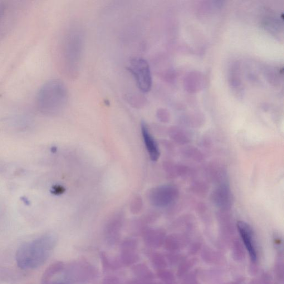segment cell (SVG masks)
I'll use <instances>...</instances> for the list:
<instances>
[{"mask_svg":"<svg viewBox=\"0 0 284 284\" xmlns=\"http://www.w3.org/2000/svg\"><path fill=\"white\" fill-rule=\"evenodd\" d=\"M4 13V6L2 4H0V21H1Z\"/></svg>","mask_w":284,"mask_h":284,"instance_id":"obj_20","label":"cell"},{"mask_svg":"<svg viewBox=\"0 0 284 284\" xmlns=\"http://www.w3.org/2000/svg\"><path fill=\"white\" fill-rule=\"evenodd\" d=\"M66 55L69 65L74 67L79 62L82 51V39L79 34L70 36L67 42Z\"/></svg>","mask_w":284,"mask_h":284,"instance_id":"obj_6","label":"cell"},{"mask_svg":"<svg viewBox=\"0 0 284 284\" xmlns=\"http://www.w3.org/2000/svg\"><path fill=\"white\" fill-rule=\"evenodd\" d=\"M140 258L137 251H121L120 262L122 265L129 267L138 262Z\"/></svg>","mask_w":284,"mask_h":284,"instance_id":"obj_12","label":"cell"},{"mask_svg":"<svg viewBox=\"0 0 284 284\" xmlns=\"http://www.w3.org/2000/svg\"><path fill=\"white\" fill-rule=\"evenodd\" d=\"M134 204L132 205V210H133V211L132 212H134L135 213H136L137 212H140V210H141V209L142 208V200L140 198V197L139 198H136L134 200Z\"/></svg>","mask_w":284,"mask_h":284,"instance_id":"obj_18","label":"cell"},{"mask_svg":"<svg viewBox=\"0 0 284 284\" xmlns=\"http://www.w3.org/2000/svg\"><path fill=\"white\" fill-rule=\"evenodd\" d=\"M123 223V217L122 215L117 214L106 224L104 236L106 242L109 246H114L120 241Z\"/></svg>","mask_w":284,"mask_h":284,"instance_id":"obj_5","label":"cell"},{"mask_svg":"<svg viewBox=\"0 0 284 284\" xmlns=\"http://www.w3.org/2000/svg\"><path fill=\"white\" fill-rule=\"evenodd\" d=\"M143 237L145 244L151 247H158L162 242L161 235L154 230H144Z\"/></svg>","mask_w":284,"mask_h":284,"instance_id":"obj_11","label":"cell"},{"mask_svg":"<svg viewBox=\"0 0 284 284\" xmlns=\"http://www.w3.org/2000/svg\"><path fill=\"white\" fill-rule=\"evenodd\" d=\"M65 284V283H59V284Z\"/></svg>","mask_w":284,"mask_h":284,"instance_id":"obj_21","label":"cell"},{"mask_svg":"<svg viewBox=\"0 0 284 284\" xmlns=\"http://www.w3.org/2000/svg\"><path fill=\"white\" fill-rule=\"evenodd\" d=\"M153 265L158 268H163L165 266V262L162 257L158 254H154L152 256Z\"/></svg>","mask_w":284,"mask_h":284,"instance_id":"obj_16","label":"cell"},{"mask_svg":"<svg viewBox=\"0 0 284 284\" xmlns=\"http://www.w3.org/2000/svg\"><path fill=\"white\" fill-rule=\"evenodd\" d=\"M121 281L119 278L116 276H107L102 281V284H120Z\"/></svg>","mask_w":284,"mask_h":284,"instance_id":"obj_17","label":"cell"},{"mask_svg":"<svg viewBox=\"0 0 284 284\" xmlns=\"http://www.w3.org/2000/svg\"><path fill=\"white\" fill-rule=\"evenodd\" d=\"M98 271L95 266L86 262H75L66 269L65 276L68 281L76 284L89 283L97 277Z\"/></svg>","mask_w":284,"mask_h":284,"instance_id":"obj_4","label":"cell"},{"mask_svg":"<svg viewBox=\"0 0 284 284\" xmlns=\"http://www.w3.org/2000/svg\"><path fill=\"white\" fill-rule=\"evenodd\" d=\"M126 284H149V282H145L136 279V280L131 281Z\"/></svg>","mask_w":284,"mask_h":284,"instance_id":"obj_19","label":"cell"},{"mask_svg":"<svg viewBox=\"0 0 284 284\" xmlns=\"http://www.w3.org/2000/svg\"><path fill=\"white\" fill-rule=\"evenodd\" d=\"M57 239L52 234H45L21 245L17 249V266L23 270H33L41 267L55 249Z\"/></svg>","mask_w":284,"mask_h":284,"instance_id":"obj_1","label":"cell"},{"mask_svg":"<svg viewBox=\"0 0 284 284\" xmlns=\"http://www.w3.org/2000/svg\"><path fill=\"white\" fill-rule=\"evenodd\" d=\"M238 228L243 241L253 261L257 260V252L253 242L252 233L248 224L242 222L238 224Z\"/></svg>","mask_w":284,"mask_h":284,"instance_id":"obj_8","label":"cell"},{"mask_svg":"<svg viewBox=\"0 0 284 284\" xmlns=\"http://www.w3.org/2000/svg\"><path fill=\"white\" fill-rule=\"evenodd\" d=\"M169 188L161 187L154 188L151 191L149 199L151 203L155 206H163L168 203Z\"/></svg>","mask_w":284,"mask_h":284,"instance_id":"obj_9","label":"cell"},{"mask_svg":"<svg viewBox=\"0 0 284 284\" xmlns=\"http://www.w3.org/2000/svg\"><path fill=\"white\" fill-rule=\"evenodd\" d=\"M127 70L133 75L140 90L143 93L150 90L152 78L147 61L142 58H133L130 61Z\"/></svg>","mask_w":284,"mask_h":284,"instance_id":"obj_3","label":"cell"},{"mask_svg":"<svg viewBox=\"0 0 284 284\" xmlns=\"http://www.w3.org/2000/svg\"><path fill=\"white\" fill-rule=\"evenodd\" d=\"M65 265L62 262H58L54 263L46 271L44 278L45 281H48L49 279L55 275V274L60 273L63 270Z\"/></svg>","mask_w":284,"mask_h":284,"instance_id":"obj_14","label":"cell"},{"mask_svg":"<svg viewBox=\"0 0 284 284\" xmlns=\"http://www.w3.org/2000/svg\"><path fill=\"white\" fill-rule=\"evenodd\" d=\"M141 131L146 149L148 151L150 158L153 161L157 160L160 156L158 144L152 135L150 134L147 126L144 122L141 124Z\"/></svg>","mask_w":284,"mask_h":284,"instance_id":"obj_7","label":"cell"},{"mask_svg":"<svg viewBox=\"0 0 284 284\" xmlns=\"http://www.w3.org/2000/svg\"><path fill=\"white\" fill-rule=\"evenodd\" d=\"M139 241L136 238H127L121 244V251H137Z\"/></svg>","mask_w":284,"mask_h":284,"instance_id":"obj_15","label":"cell"},{"mask_svg":"<svg viewBox=\"0 0 284 284\" xmlns=\"http://www.w3.org/2000/svg\"><path fill=\"white\" fill-rule=\"evenodd\" d=\"M68 101V91L64 83L58 80L45 83L38 92L37 105L42 114L55 116L65 109Z\"/></svg>","mask_w":284,"mask_h":284,"instance_id":"obj_2","label":"cell"},{"mask_svg":"<svg viewBox=\"0 0 284 284\" xmlns=\"http://www.w3.org/2000/svg\"><path fill=\"white\" fill-rule=\"evenodd\" d=\"M101 261L103 270L105 272H110L111 271H116L121 268V263L113 259H110L107 254L105 252L100 253Z\"/></svg>","mask_w":284,"mask_h":284,"instance_id":"obj_13","label":"cell"},{"mask_svg":"<svg viewBox=\"0 0 284 284\" xmlns=\"http://www.w3.org/2000/svg\"><path fill=\"white\" fill-rule=\"evenodd\" d=\"M132 271L139 280L150 282L154 278V274L145 264H136L132 267Z\"/></svg>","mask_w":284,"mask_h":284,"instance_id":"obj_10","label":"cell"}]
</instances>
